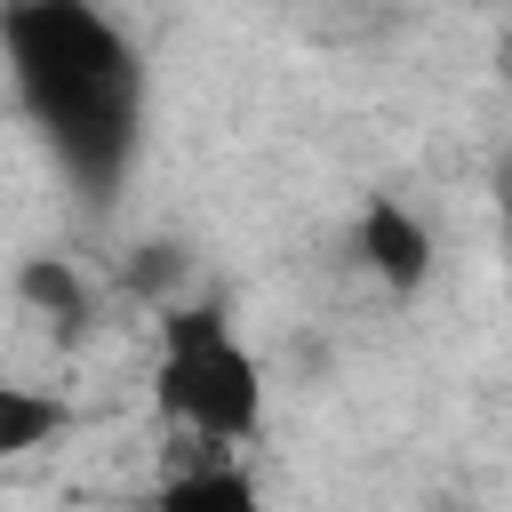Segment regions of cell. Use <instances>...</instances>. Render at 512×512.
Segmentation results:
<instances>
[{
  "instance_id": "52a82bcc",
  "label": "cell",
  "mask_w": 512,
  "mask_h": 512,
  "mask_svg": "<svg viewBox=\"0 0 512 512\" xmlns=\"http://www.w3.org/2000/svg\"><path fill=\"white\" fill-rule=\"evenodd\" d=\"M504 88H512V56H504Z\"/></svg>"
},
{
  "instance_id": "8992f818",
  "label": "cell",
  "mask_w": 512,
  "mask_h": 512,
  "mask_svg": "<svg viewBox=\"0 0 512 512\" xmlns=\"http://www.w3.org/2000/svg\"><path fill=\"white\" fill-rule=\"evenodd\" d=\"M64 424H72V408H64L56 392L0 384V456H32V448H48Z\"/></svg>"
},
{
  "instance_id": "6da1fadb",
  "label": "cell",
  "mask_w": 512,
  "mask_h": 512,
  "mask_svg": "<svg viewBox=\"0 0 512 512\" xmlns=\"http://www.w3.org/2000/svg\"><path fill=\"white\" fill-rule=\"evenodd\" d=\"M0 56L56 168L88 200H104L144 120V64L128 32L96 0H0Z\"/></svg>"
},
{
  "instance_id": "3957f363",
  "label": "cell",
  "mask_w": 512,
  "mask_h": 512,
  "mask_svg": "<svg viewBox=\"0 0 512 512\" xmlns=\"http://www.w3.org/2000/svg\"><path fill=\"white\" fill-rule=\"evenodd\" d=\"M360 264L392 288V296H416L432 280V232L400 208V200H368L360 216Z\"/></svg>"
},
{
  "instance_id": "277c9868",
  "label": "cell",
  "mask_w": 512,
  "mask_h": 512,
  "mask_svg": "<svg viewBox=\"0 0 512 512\" xmlns=\"http://www.w3.org/2000/svg\"><path fill=\"white\" fill-rule=\"evenodd\" d=\"M160 496H168L176 512H192V504H256V480L232 464V440L176 432V464H168Z\"/></svg>"
},
{
  "instance_id": "5b68a950",
  "label": "cell",
  "mask_w": 512,
  "mask_h": 512,
  "mask_svg": "<svg viewBox=\"0 0 512 512\" xmlns=\"http://www.w3.org/2000/svg\"><path fill=\"white\" fill-rule=\"evenodd\" d=\"M16 296H24L56 336H80V328L96 320V296H88V280H80L64 256H24V264H16Z\"/></svg>"
},
{
  "instance_id": "7a4b0ae2",
  "label": "cell",
  "mask_w": 512,
  "mask_h": 512,
  "mask_svg": "<svg viewBox=\"0 0 512 512\" xmlns=\"http://www.w3.org/2000/svg\"><path fill=\"white\" fill-rule=\"evenodd\" d=\"M152 400L176 432H208V440H256L264 424V384L248 344L232 336V320L216 304H176L160 320V368H152Z\"/></svg>"
}]
</instances>
